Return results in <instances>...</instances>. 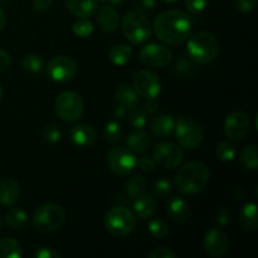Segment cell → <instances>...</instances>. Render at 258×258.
<instances>
[{
  "instance_id": "49",
  "label": "cell",
  "mask_w": 258,
  "mask_h": 258,
  "mask_svg": "<svg viewBox=\"0 0 258 258\" xmlns=\"http://www.w3.org/2000/svg\"><path fill=\"white\" fill-rule=\"evenodd\" d=\"M126 112H127V111H126L125 108L121 107V106H118V105H116V107H115V116H116V117L122 118L123 116L126 115Z\"/></svg>"
},
{
  "instance_id": "7",
  "label": "cell",
  "mask_w": 258,
  "mask_h": 258,
  "mask_svg": "<svg viewBox=\"0 0 258 258\" xmlns=\"http://www.w3.org/2000/svg\"><path fill=\"white\" fill-rule=\"evenodd\" d=\"M174 133H175L179 146L186 150H194L203 141V130L201 125L193 118L185 117V116H180L178 121H175Z\"/></svg>"
},
{
  "instance_id": "51",
  "label": "cell",
  "mask_w": 258,
  "mask_h": 258,
  "mask_svg": "<svg viewBox=\"0 0 258 258\" xmlns=\"http://www.w3.org/2000/svg\"><path fill=\"white\" fill-rule=\"evenodd\" d=\"M107 2L110 3L112 7H120V5L123 4V2H125V0H107Z\"/></svg>"
},
{
  "instance_id": "41",
  "label": "cell",
  "mask_w": 258,
  "mask_h": 258,
  "mask_svg": "<svg viewBox=\"0 0 258 258\" xmlns=\"http://www.w3.org/2000/svg\"><path fill=\"white\" fill-rule=\"evenodd\" d=\"M138 165L139 168L143 171H145V173H151V171H154V169H155L156 163L153 159V156L144 155L143 158H140L138 160Z\"/></svg>"
},
{
  "instance_id": "52",
  "label": "cell",
  "mask_w": 258,
  "mask_h": 258,
  "mask_svg": "<svg viewBox=\"0 0 258 258\" xmlns=\"http://www.w3.org/2000/svg\"><path fill=\"white\" fill-rule=\"evenodd\" d=\"M2 97H3V90H2V86H0V101H2Z\"/></svg>"
},
{
  "instance_id": "2",
  "label": "cell",
  "mask_w": 258,
  "mask_h": 258,
  "mask_svg": "<svg viewBox=\"0 0 258 258\" xmlns=\"http://www.w3.org/2000/svg\"><path fill=\"white\" fill-rule=\"evenodd\" d=\"M211 179L208 166L199 161H191L179 169L175 176V186L180 193L194 196L207 188Z\"/></svg>"
},
{
  "instance_id": "15",
  "label": "cell",
  "mask_w": 258,
  "mask_h": 258,
  "mask_svg": "<svg viewBox=\"0 0 258 258\" xmlns=\"http://www.w3.org/2000/svg\"><path fill=\"white\" fill-rule=\"evenodd\" d=\"M203 247L211 257L224 256L229 249L228 236L219 228L209 229L204 236Z\"/></svg>"
},
{
  "instance_id": "22",
  "label": "cell",
  "mask_w": 258,
  "mask_h": 258,
  "mask_svg": "<svg viewBox=\"0 0 258 258\" xmlns=\"http://www.w3.org/2000/svg\"><path fill=\"white\" fill-rule=\"evenodd\" d=\"M151 133L158 139H165L174 133L175 120L171 115H159L151 120Z\"/></svg>"
},
{
  "instance_id": "23",
  "label": "cell",
  "mask_w": 258,
  "mask_h": 258,
  "mask_svg": "<svg viewBox=\"0 0 258 258\" xmlns=\"http://www.w3.org/2000/svg\"><path fill=\"white\" fill-rule=\"evenodd\" d=\"M20 185L15 179L8 178L0 183V204L10 207L19 199Z\"/></svg>"
},
{
  "instance_id": "43",
  "label": "cell",
  "mask_w": 258,
  "mask_h": 258,
  "mask_svg": "<svg viewBox=\"0 0 258 258\" xmlns=\"http://www.w3.org/2000/svg\"><path fill=\"white\" fill-rule=\"evenodd\" d=\"M35 258H59L60 254L52 247H39L34 252Z\"/></svg>"
},
{
  "instance_id": "31",
  "label": "cell",
  "mask_w": 258,
  "mask_h": 258,
  "mask_svg": "<svg viewBox=\"0 0 258 258\" xmlns=\"http://www.w3.org/2000/svg\"><path fill=\"white\" fill-rule=\"evenodd\" d=\"M148 231L150 236L154 237V238L163 239L169 234V226L164 219L155 217V218H151L149 221Z\"/></svg>"
},
{
  "instance_id": "24",
  "label": "cell",
  "mask_w": 258,
  "mask_h": 258,
  "mask_svg": "<svg viewBox=\"0 0 258 258\" xmlns=\"http://www.w3.org/2000/svg\"><path fill=\"white\" fill-rule=\"evenodd\" d=\"M239 226L243 231H256L258 227V209L257 204L253 202L246 203L242 207L238 217Z\"/></svg>"
},
{
  "instance_id": "5",
  "label": "cell",
  "mask_w": 258,
  "mask_h": 258,
  "mask_svg": "<svg viewBox=\"0 0 258 258\" xmlns=\"http://www.w3.org/2000/svg\"><path fill=\"white\" fill-rule=\"evenodd\" d=\"M66 221V213L63 208L57 204H43L34 212L32 223L38 232L53 233L63 226Z\"/></svg>"
},
{
  "instance_id": "28",
  "label": "cell",
  "mask_w": 258,
  "mask_h": 258,
  "mask_svg": "<svg viewBox=\"0 0 258 258\" xmlns=\"http://www.w3.org/2000/svg\"><path fill=\"white\" fill-rule=\"evenodd\" d=\"M5 223L12 229H23L28 223L27 212L22 208H10L5 214Z\"/></svg>"
},
{
  "instance_id": "54",
  "label": "cell",
  "mask_w": 258,
  "mask_h": 258,
  "mask_svg": "<svg viewBox=\"0 0 258 258\" xmlns=\"http://www.w3.org/2000/svg\"><path fill=\"white\" fill-rule=\"evenodd\" d=\"M98 2H102V3H105V2H107V0H98Z\"/></svg>"
},
{
  "instance_id": "18",
  "label": "cell",
  "mask_w": 258,
  "mask_h": 258,
  "mask_svg": "<svg viewBox=\"0 0 258 258\" xmlns=\"http://www.w3.org/2000/svg\"><path fill=\"white\" fill-rule=\"evenodd\" d=\"M133 208L135 212V216H138L140 219L151 218L156 211L155 197H154V194L144 193L143 196L134 199Z\"/></svg>"
},
{
  "instance_id": "20",
  "label": "cell",
  "mask_w": 258,
  "mask_h": 258,
  "mask_svg": "<svg viewBox=\"0 0 258 258\" xmlns=\"http://www.w3.org/2000/svg\"><path fill=\"white\" fill-rule=\"evenodd\" d=\"M140 102V96L136 92L134 86L131 85H121L116 90V103L126 111H130L139 106Z\"/></svg>"
},
{
  "instance_id": "32",
  "label": "cell",
  "mask_w": 258,
  "mask_h": 258,
  "mask_svg": "<svg viewBox=\"0 0 258 258\" xmlns=\"http://www.w3.org/2000/svg\"><path fill=\"white\" fill-rule=\"evenodd\" d=\"M123 128L118 121H110L103 128V138L107 143L116 144L122 139Z\"/></svg>"
},
{
  "instance_id": "8",
  "label": "cell",
  "mask_w": 258,
  "mask_h": 258,
  "mask_svg": "<svg viewBox=\"0 0 258 258\" xmlns=\"http://www.w3.org/2000/svg\"><path fill=\"white\" fill-rule=\"evenodd\" d=\"M54 108L55 113L60 120L73 122L82 117L83 112H85V102L77 92L66 91L57 97Z\"/></svg>"
},
{
  "instance_id": "10",
  "label": "cell",
  "mask_w": 258,
  "mask_h": 258,
  "mask_svg": "<svg viewBox=\"0 0 258 258\" xmlns=\"http://www.w3.org/2000/svg\"><path fill=\"white\" fill-rule=\"evenodd\" d=\"M77 63L70 57L58 55L47 64V75L54 82L66 83L72 81L77 75Z\"/></svg>"
},
{
  "instance_id": "30",
  "label": "cell",
  "mask_w": 258,
  "mask_h": 258,
  "mask_svg": "<svg viewBox=\"0 0 258 258\" xmlns=\"http://www.w3.org/2000/svg\"><path fill=\"white\" fill-rule=\"evenodd\" d=\"M146 188H148V183L145 178L141 175H134L126 184V193L131 199H135L146 193Z\"/></svg>"
},
{
  "instance_id": "47",
  "label": "cell",
  "mask_w": 258,
  "mask_h": 258,
  "mask_svg": "<svg viewBox=\"0 0 258 258\" xmlns=\"http://www.w3.org/2000/svg\"><path fill=\"white\" fill-rule=\"evenodd\" d=\"M10 66V55L7 50L0 49V73L7 71Z\"/></svg>"
},
{
  "instance_id": "17",
  "label": "cell",
  "mask_w": 258,
  "mask_h": 258,
  "mask_svg": "<svg viewBox=\"0 0 258 258\" xmlns=\"http://www.w3.org/2000/svg\"><path fill=\"white\" fill-rule=\"evenodd\" d=\"M97 23L106 33L115 32L120 24V15L112 5H105L97 13Z\"/></svg>"
},
{
  "instance_id": "35",
  "label": "cell",
  "mask_w": 258,
  "mask_h": 258,
  "mask_svg": "<svg viewBox=\"0 0 258 258\" xmlns=\"http://www.w3.org/2000/svg\"><path fill=\"white\" fill-rule=\"evenodd\" d=\"M216 154L217 158L221 161H224V163L232 161L236 158V146H234V144H232L231 141H222V143L217 146Z\"/></svg>"
},
{
  "instance_id": "19",
  "label": "cell",
  "mask_w": 258,
  "mask_h": 258,
  "mask_svg": "<svg viewBox=\"0 0 258 258\" xmlns=\"http://www.w3.org/2000/svg\"><path fill=\"white\" fill-rule=\"evenodd\" d=\"M166 213L176 223H185L190 217V208L189 204L180 197H173L168 202Z\"/></svg>"
},
{
  "instance_id": "40",
  "label": "cell",
  "mask_w": 258,
  "mask_h": 258,
  "mask_svg": "<svg viewBox=\"0 0 258 258\" xmlns=\"http://www.w3.org/2000/svg\"><path fill=\"white\" fill-rule=\"evenodd\" d=\"M258 0H234L233 5L238 12L249 13L256 9Z\"/></svg>"
},
{
  "instance_id": "26",
  "label": "cell",
  "mask_w": 258,
  "mask_h": 258,
  "mask_svg": "<svg viewBox=\"0 0 258 258\" xmlns=\"http://www.w3.org/2000/svg\"><path fill=\"white\" fill-rule=\"evenodd\" d=\"M134 54V50L130 45L127 44H116L113 45L108 53V58H110L111 63L115 66H125L131 60Z\"/></svg>"
},
{
  "instance_id": "1",
  "label": "cell",
  "mask_w": 258,
  "mask_h": 258,
  "mask_svg": "<svg viewBox=\"0 0 258 258\" xmlns=\"http://www.w3.org/2000/svg\"><path fill=\"white\" fill-rule=\"evenodd\" d=\"M153 30L165 44H183L191 33L190 17L183 10H165L154 20Z\"/></svg>"
},
{
  "instance_id": "9",
  "label": "cell",
  "mask_w": 258,
  "mask_h": 258,
  "mask_svg": "<svg viewBox=\"0 0 258 258\" xmlns=\"http://www.w3.org/2000/svg\"><path fill=\"white\" fill-rule=\"evenodd\" d=\"M106 161L110 170L118 176L128 175L138 166L135 153L123 146H116L111 149L106 156Z\"/></svg>"
},
{
  "instance_id": "48",
  "label": "cell",
  "mask_w": 258,
  "mask_h": 258,
  "mask_svg": "<svg viewBox=\"0 0 258 258\" xmlns=\"http://www.w3.org/2000/svg\"><path fill=\"white\" fill-rule=\"evenodd\" d=\"M159 108V102L156 101V98H150V100H146L145 103V110L148 113H154L156 112Z\"/></svg>"
},
{
  "instance_id": "34",
  "label": "cell",
  "mask_w": 258,
  "mask_h": 258,
  "mask_svg": "<svg viewBox=\"0 0 258 258\" xmlns=\"http://www.w3.org/2000/svg\"><path fill=\"white\" fill-rule=\"evenodd\" d=\"M128 121H130V125L133 126L135 130H143L146 126L148 122V112H146L145 108H140L136 106L135 108L128 111Z\"/></svg>"
},
{
  "instance_id": "55",
  "label": "cell",
  "mask_w": 258,
  "mask_h": 258,
  "mask_svg": "<svg viewBox=\"0 0 258 258\" xmlns=\"http://www.w3.org/2000/svg\"><path fill=\"white\" fill-rule=\"evenodd\" d=\"M0 227H2V218H0Z\"/></svg>"
},
{
  "instance_id": "38",
  "label": "cell",
  "mask_w": 258,
  "mask_h": 258,
  "mask_svg": "<svg viewBox=\"0 0 258 258\" xmlns=\"http://www.w3.org/2000/svg\"><path fill=\"white\" fill-rule=\"evenodd\" d=\"M43 138L49 144L59 143L60 139H62V128H60L59 125L52 123V125L47 126L44 128V131H43Z\"/></svg>"
},
{
  "instance_id": "33",
  "label": "cell",
  "mask_w": 258,
  "mask_h": 258,
  "mask_svg": "<svg viewBox=\"0 0 258 258\" xmlns=\"http://www.w3.org/2000/svg\"><path fill=\"white\" fill-rule=\"evenodd\" d=\"M23 68L29 73H40L45 68L44 59L39 54H28L23 58Z\"/></svg>"
},
{
  "instance_id": "36",
  "label": "cell",
  "mask_w": 258,
  "mask_h": 258,
  "mask_svg": "<svg viewBox=\"0 0 258 258\" xmlns=\"http://www.w3.org/2000/svg\"><path fill=\"white\" fill-rule=\"evenodd\" d=\"M72 30L77 37L87 38L93 33V23L88 18H78V20L73 23Z\"/></svg>"
},
{
  "instance_id": "45",
  "label": "cell",
  "mask_w": 258,
  "mask_h": 258,
  "mask_svg": "<svg viewBox=\"0 0 258 258\" xmlns=\"http://www.w3.org/2000/svg\"><path fill=\"white\" fill-rule=\"evenodd\" d=\"M53 4V0H33V8L34 10L40 13H44L50 9Z\"/></svg>"
},
{
  "instance_id": "39",
  "label": "cell",
  "mask_w": 258,
  "mask_h": 258,
  "mask_svg": "<svg viewBox=\"0 0 258 258\" xmlns=\"http://www.w3.org/2000/svg\"><path fill=\"white\" fill-rule=\"evenodd\" d=\"M209 0H185L186 9L194 15H198L207 9Z\"/></svg>"
},
{
  "instance_id": "46",
  "label": "cell",
  "mask_w": 258,
  "mask_h": 258,
  "mask_svg": "<svg viewBox=\"0 0 258 258\" xmlns=\"http://www.w3.org/2000/svg\"><path fill=\"white\" fill-rule=\"evenodd\" d=\"M216 221L219 226H227V224L229 223V221H231V214H229V212L226 211V209H221V211L217 213Z\"/></svg>"
},
{
  "instance_id": "21",
  "label": "cell",
  "mask_w": 258,
  "mask_h": 258,
  "mask_svg": "<svg viewBox=\"0 0 258 258\" xmlns=\"http://www.w3.org/2000/svg\"><path fill=\"white\" fill-rule=\"evenodd\" d=\"M66 8L76 18H88L96 13L98 0H66Z\"/></svg>"
},
{
  "instance_id": "42",
  "label": "cell",
  "mask_w": 258,
  "mask_h": 258,
  "mask_svg": "<svg viewBox=\"0 0 258 258\" xmlns=\"http://www.w3.org/2000/svg\"><path fill=\"white\" fill-rule=\"evenodd\" d=\"M149 257L150 258H176L178 254L175 252H173L171 249L165 248V247H159V248H155L154 251H151L149 253Z\"/></svg>"
},
{
  "instance_id": "16",
  "label": "cell",
  "mask_w": 258,
  "mask_h": 258,
  "mask_svg": "<svg viewBox=\"0 0 258 258\" xmlns=\"http://www.w3.org/2000/svg\"><path fill=\"white\" fill-rule=\"evenodd\" d=\"M70 139L76 146L91 148L96 141V131L87 123H77L71 127Z\"/></svg>"
},
{
  "instance_id": "11",
  "label": "cell",
  "mask_w": 258,
  "mask_h": 258,
  "mask_svg": "<svg viewBox=\"0 0 258 258\" xmlns=\"http://www.w3.org/2000/svg\"><path fill=\"white\" fill-rule=\"evenodd\" d=\"M139 59L146 67L163 68L166 67L173 59L171 50L168 47L158 43H150L141 48Z\"/></svg>"
},
{
  "instance_id": "3",
  "label": "cell",
  "mask_w": 258,
  "mask_h": 258,
  "mask_svg": "<svg viewBox=\"0 0 258 258\" xmlns=\"http://www.w3.org/2000/svg\"><path fill=\"white\" fill-rule=\"evenodd\" d=\"M186 53L193 62L198 64H208L213 62L219 53V42L214 34L209 32H198L189 35Z\"/></svg>"
},
{
  "instance_id": "25",
  "label": "cell",
  "mask_w": 258,
  "mask_h": 258,
  "mask_svg": "<svg viewBox=\"0 0 258 258\" xmlns=\"http://www.w3.org/2000/svg\"><path fill=\"white\" fill-rule=\"evenodd\" d=\"M128 149L136 154H145L150 149L151 140L148 134L143 130H135L126 139Z\"/></svg>"
},
{
  "instance_id": "37",
  "label": "cell",
  "mask_w": 258,
  "mask_h": 258,
  "mask_svg": "<svg viewBox=\"0 0 258 258\" xmlns=\"http://www.w3.org/2000/svg\"><path fill=\"white\" fill-rule=\"evenodd\" d=\"M153 191L155 198L165 199L168 198L171 194V191H173V184H171L168 179H159V180H156L155 183H154Z\"/></svg>"
},
{
  "instance_id": "27",
  "label": "cell",
  "mask_w": 258,
  "mask_h": 258,
  "mask_svg": "<svg viewBox=\"0 0 258 258\" xmlns=\"http://www.w3.org/2000/svg\"><path fill=\"white\" fill-rule=\"evenodd\" d=\"M239 164L246 170L254 171L258 169V149L257 145H248L239 154Z\"/></svg>"
},
{
  "instance_id": "14",
  "label": "cell",
  "mask_w": 258,
  "mask_h": 258,
  "mask_svg": "<svg viewBox=\"0 0 258 258\" xmlns=\"http://www.w3.org/2000/svg\"><path fill=\"white\" fill-rule=\"evenodd\" d=\"M251 122L248 116L242 111L229 113L224 120V133L231 140H242L249 133Z\"/></svg>"
},
{
  "instance_id": "12",
  "label": "cell",
  "mask_w": 258,
  "mask_h": 258,
  "mask_svg": "<svg viewBox=\"0 0 258 258\" xmlns=\"http://www.w3.org/2000/svg\"><path fill=\"white\" fill-rule=\"evenodd\" d=\"M153 159L161 168L174 169L183 161V149L174 143L158 144L153 150Z\"/></svg>"
},
{
  "instance_id": "6",
  "label": "cell",
  "mask_w": 258,
  "mask_h": 258,
  "mask_svg": "<svg viewBox=\"0 0 258 258\" xmlns=\"http://www.w3.org/2000/svg\"><path fill=\"white\" fill-rule=\"evenodd\" d=\"M105 228L108 233L116 237L130 234L136 227V216L126 207H113L105 216Z\"/></svg>"
},
{
  "instance_id": "53",
  "label": "cell",
  "mask_w": 258,
  "mask_h": 258,
  "mask_svg": "<svg viewBox=\"0 0 258 258\" xmlns=\"http://www.w3.org/2000/svg\"><path fill=\"white\" fill-rule=\"evenodd\" d=\"M163 2H165V3H174V2H176V0H163Z\"/></svg>"
},
{
  "instance_id": "50",
  "label": "cell",
  "mask_w": 258,
  "mask_h": 258,
  "mask_svg": "<svg viewBox=\"0 0 258 258\" xmlns=\"http://www.w3.org/2000/svg\"><path fill=\"white\" fill-rule=\"evenodd\" d=\"M5 23H7V18H5V14H4V12H3V9L0 8V32L4 29Z\"/></svg>"
},
{
  "instance_id": "13",
  "label": "cell",
  "mask_w": 258,
  "mask_h": 258,
  "mask_svg": "<svg viewBox=\"0 0 258 258\" xmlns=\"http://www.w3.org/2000/svg\"><path fill=\"white\" fill-rule=\"evenodd\" d=\"M134 88L140 97L145 100L156 98L161 91L160 78L154 72L148 70H141L134 75Z\"/></svg>"
},
{
  "instance_id": "29",
  "label": "cell",
  "mask_w": 258,
  "mask_h": 258,
  "mask_svg": "<svg viewBox=\"0 0 258 258\" xmlns=\"http://www.w3.org/2000/svg\"><path fill=\"white\" fill-rule=\"evenodd\" d=\"M23 249L19 242L13 238L0 239V258H20Z\"/></svg>"
},
{
  "instance_id": "44",
  "label": "cell",
  "mask_w": 258,
  "mask_h": 258,
  "mask_svg": "<svg viewBox=\"0 0 258 258\" xmlns=\"http://www.w3.org/2000/svg\"><path fill=\"white\" fill-rule=\"evenodd\" d=\"M134 7L139 12H148V10L154 9L155 0H134Z\"/></svg>"
},
{
  "instance_id": "4",
  "label": "cell",
  "mask_w": 258,
  "mask_h": 258,
  "mask_svg": "<svg viewBox=\"0 0 258 258\" xmlns=\"http://www.w3.org/2000/svg\"><path fill=\"white\" fill-rule=\"evenodd\" d=\"M121 28H122L123 35L133 44H141L148 40L153 33V25H151L150 19L139 10L128 12L123 17Z\"/></svg>"
}]
</instances>
